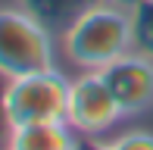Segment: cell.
Masks as SVG:
<instances>
[{
    "mask_svg": "<svg viewBox=\"0 0 153 150\" xmlns=\"http://www.w3.org/2000/svg\"><path fill=\"white\" fill-rule=\"evenodd\" d=\"M22 3L28 6L50 31L59 35L62 28H69L81 13H88L94 3H100V0H22Z\"/></svg>",
    "mask_w": 153,
    "mask_h": 150,
    "instance_id": "cell-7",
    "label": "cell"
},
{
    "mask_svg": "<svg viewBox=\"0 0 153 150\" xmlns=\"http://www.w3.org/2000/svg\"><path fill=\"white\" fill-rule=\"evenodd\" d=\"M81 134L69 125L66 119L59 122H31V125H13L6 150H81Z\"/></svg>",
    "mask_w": 153,
    "mask_h": 150,
    "instance_id": "cell-6",
    "label": "cell"
},
{
    "mask_svg": "<svg viewBox=\"0 0 153 150\" xmlns=\"http://www.w3.org/2000/svg\"><path fill=\"white\" fill-rule=\"evenodd\" d=\"M3 81L6 78H0V147H6V138H10V119L3 110Z\"/></svg>",
    "mask_w": 153,
    "mask_h": 150,
    "instance_id": "cell-10",
    "label": "cell"
},
{
    "mask_svg": "<svg viewBox=\"0 0 153 150\" xmlns=\"http://www.w3.org/2000/svg\"><path fill=\"white\" fill-rule=\"evenodd\" d=\"M109 150H153V131L150 128H125L106 138Z\"/></svg>",
    "mask_w": 153,
    "mask_h": 150,
    "instance_id": "cell-9",
    "label": "cell"
},
{
    "mask_svg": "<svg viewBox=\"0 0 153 150\" xmlns=\"http://www.w3.org/2000/svg\"><path fill=\"white\" fill-rule=\"evenodd\" d=\"M59 66L56 31H50L22 0L0 3V78H16Z\"/></svg>",
    "mask_w": 153,
    "mask_h": 150,
    "instance_id": "cell-2",
    "label": "cell"
},
{
    "mask_svg": "<svg viewBox=\"0 0 153 150\" xmlns=\"http://www.w3.org/2000/svg\"><path fill=\"white\" fill-rule=\"evenodd\" d=\"M0 3H6V0H0Z\"/></svg>",
    "mask_w": 153,
    "mask_h": 150,
    "instance_id": "cell-13",
    "label": "cell"
},
{
    "mask_svg": "<svg viewBox=\"0 0 153 150\" xmlns=\"http://www.w3.org/2000/svg\"><path fill=\"white\" fill-rule=\"evenodd\" d=\"M0 150H6V147H0Z\"/></svg>",
    "mask_w": 153,
    "mask_h": 150,
    "instance_id": "cell-14",
    "label": "cell"
},
{
    "mask_svg": "<svg viewBox=\"0 0 153 150\" xmlns=\"http://www.w3.org/2000/svg\"><path fill=\"white\" fill-rule=\"evenodd\" d=\"M100 72L113 88L125 119H137L153 110V56L141 50H128Z\"/></svg>",
    "mask_w": 153,
    "mask_h": 150,
    "instance_id": "cell-5",
    "label": "cell"
},
{
    "mask_svg": "<svg viewBox=\"0 0 153 150\" xmlns=\"http://www.w3.org/2000/svg\"><path fill=\"white\" fill-rule=\"evenodd\" d=\"M56 44H59V66L66 69L72 72L106 69L122 53L134 50L131 10L100 0L88 13H81L69 28L59 31Z\"/></svg>",
    "mask_w": 153,
    "mask_h": 150,
    "instance_id": "cell-1",
    "label": "cell"
},
{
    "mask_svg": "<svg viewBox=\"0 0 153 150\" xmlns=\"http://www.w3.org/2000/svg\"><path fill=\"white\" fill-rule=\"evenodd\" d=\"M109 3H119V6H128V10H131V6H134L137 0H109Z\"/></svg>",
    "mask_w": 153,
    "mask_h": 150,
    "instance_id": "cell-12",
    "label": "cell"
},
{
    "mask_svg": "<svg viewBox=\"0 0 153 150\" xmlns=\"http://www.w3.org/2000/svg\"><path fill=\"white\" fill-rule=\"evenodd\" d=\"M66 122L85 141H106L125 122V113H122L119 100H116L113 88L106 85L100 69L72 72Z\"/></svg>",
    "mask_w": 153,
    "mask_h": 150,
    "instance_id": "cell-4",
    "label": "cell"
},
{
    "mask_svg": "<svg viewBox=\"0 0 153 150\" xmlns=\"http://www.w3.org/2000/svg\"><path fill=\"white\" fill-rule=\"evenodd\" d=\"M131 35L134 50L153 56V0H137L131 6Z\"/></svg>",
    "mask_w": 153,
    "mask_h": 150,
    "instance_id": "cell-8",
    "label": "cell"
},
{
    "mask_svg": "<svg viewBox=\"0 0 153 150\" xmlns=\"http://www.w3.org/2000/svg\"><path fill=\"white\" fill-rule=\"evenodd\" d=\"M69 85H72V72L66 66H50V69H41V72L6 78L3 81V110H6V119H10V128L66 119Z\"/></svg>",
    "mask_w": 153,
    "mask_h": 150,
    "instance_id": "cell-3",
    "label": "cell"
},
{
    "mask_svg": "<svg viewBox=\"0 0 153 150\" xmlns=\"http://www.w3.org/2000/svg\"><path fill=\"white\" fill-rule=\"evenodd\" d=\"M81 150H109L106 141H81Z\"/></svg>",
    "mask_w": 153,
    "mask_h": 150,
    "instance_id": "cell-11",
    "label": "cell"
}]
</instances>
